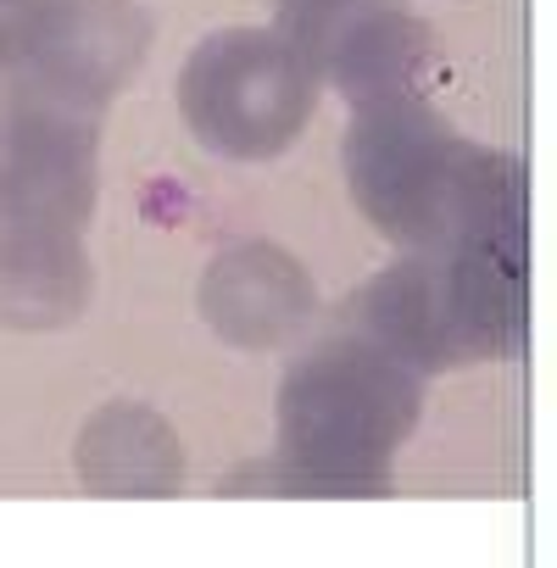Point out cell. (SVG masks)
<instances>
[{
  "mask_svg": "<svg viewBox=\"0 0 557 568\" xmlns=\"http://www.w3.org/2000/svg\"><path fill=\"white\" fill-rule=\"evenodd\" d=\"M346 184L402 251H524L518 156L468 140L429 95L352 106Z\"/></svg>",
  "mask_w": 557,
  "mask_h": 568,
  "instance_id": "1",
  "label": "cell"
},
{
  "mask_svg": "<svg viewBox=\"0 0 557 568\" xmlns=\"http://www.w3.org/2000/svg\"><path fill=\"white\" fill-rule=\"evenodd\" d=\"M278 440L229 474L223 496H385L391 463L418 429L424 379L357 335H324L278 379Z\"/></svg>",
  "mask_w": 557,
  "mask_h": 568,
  "instance_id": "2",
  "label": "cell"
},
{
  "mask_svg": "<svg viewBox=\"0 0 557 568\" xmlns=\"http://www.w3.org/2000/svg\"><path fill=\"white\" fill-rule=\"evenodd\" d=\"M524 329V251H407L341 307V335L418 379L513 357Z\"/></svg>",
  "mask_w": 557,
  "mask_h": 568,
  "instance_id": "3",
  "label": "cell"
},
{
  "mask_svg": "<svg viewBox=\"0 0 557 568\" xmlns=\"http://www.w3.org/2000/svg\"><path fill=\"white\" fill-rule=\"evenodd\" d=\"M313 62L273 29H217L179 68V118L223 162L285 156L318 112Z\"/></svg>",
  "mask_w": 557,
  "mask_h": 568,
  "instance_id": "4",
  "label": "cell"
},
{
  "mask_svg": "<svg viewBox=\"0 0 557 568\" xmlns=\"http://www.w3.org/2000/svg\"><path fill=\"white\" fill-rule=\"evenodd\" d=\"M140 0H0V95L29 90L107 112L151 51Z\"/></svg>",
  "mask_w": 557,
  "mask_h": 568,
  "instance_id": "5",
  "label": "cell"
},
{
  "mask_svg": "<svg viewBox=\"0 0 557 568\" xmlns=\"http://www.w3.org/2000/svg\"><path fill=\"white\" fill-rule=\"evenodd\" d=\"M107 112L12 90L0 95V229L84 234L101 190Z\"/></svg>",
  "mask_w": 557,
  "mask_h": 568,
  "instance_id": "6",
  "label": "cell"
},
{
  "mask_svg": "<svg viewBox=\"0 0 557 568\" xmlns=\"http://www.w3.org/2000/svg\"><path fill=\"white\" fill-rule=\"evenodd\" d=\"M195 307L223 346L278 352V346H296L318 318V284L302 267V256H291L285 245L234 240L206 262Z\"/></svg>",
  "mask_w": 557,
  "mask_h": 568,
  "instance_id": "7",
  "label": "cell"
},
{
  "mask_svg": "<svg viewBox=\"0 0 557 568\" xmlns=\"http://www.w3.org/2000/svg\"><path fill=\"white\" fill-rule=\"evenodd\" d=\"M435 34L424 18H413L402 0H374L363 7L318 57V84H335L352 106L391 101V95H424L435 79Z\"/></svg>",
  "mask_w": 557,
  "mask_h": 568,
  "instance_id": "8",
  "label": "cell"
},
{
  "mask_svg": "<svg viewBox=\"0 0 557 568\" xmlns=\"http://www.w3.org/2000/svg\"><path fill=\"white\" fill-rule=\"evenodd\" d=\"M73 468L90 496H179L184 490V440L145 402H107L84 418L73 440Z\"/></svg>",
  "mask_w": 557,
  "mask_h": 568,
  "instance_id": "9",
  "label": "cell"
},
{
  "mask_svg": "<svg viewBox=\"0 0 557 568\" xmlns=\"http://www.w3.org/2000/svg\"><path fill=\"white\" fill-rule=\"evenodd\" d=\"M95 262L73 229H0V324L45 335L90 313Z\"/></svg>",
  "mask_w": 557,
  "mask_h": 568,
  "instance_id": "10",
  "label": "cell"
},
{
  "mask_svg": "<svg viewBox=\"0 0 557 568\" xmlns=\"http://www.w3.org/2000/svg\"><path fill=\"white\" fill-rule=\"evenodd\" d=\"M363 7H374V0H273V34L285 40V45H296V51L313 62V73H318L324 45H330Z\"/></svg>",
  "mask_w": 557,
  "mask_h": 568,
  "instance_id": "11",
  "label": "cell"
}]
</instances>
